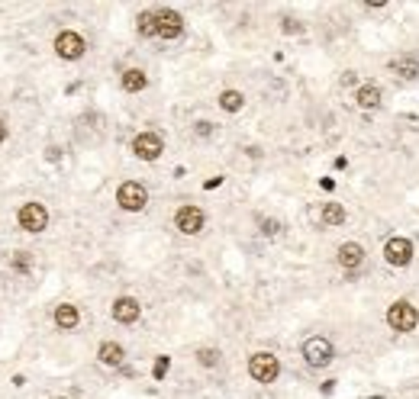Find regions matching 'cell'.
<instances>
[{
    "label": "cell",
    "mask_w": 419,
    "mask_h": 399,
    "mask_svg": "<svg viewBox=\"0 0 419 399\" xmlns=\"http://www.w3.org/2000/svg\"><path fill=\"white\" fill-rule=\"evenodd\" d=\"M332 341L323 335H313V338H306L304 341V361L310 364V367H326V364H332Z\"/></svg>",
    "instance_id": "cell-1"
},
{
    "label": "cell",
    "mask_w": 419,
    "mask_h": 399,
    "mask_svg": "<svg viewBox=\"0 0 419 399\" xmlns=\"http://www.w3.org/2000/svg\"><path fill=\"white\" fill-rule=\"evenodd\" d=\"M249 374L251 380H258V383H274L278 374H281V361L268 351H258V354H251L249 361Z\"/></svg>",
    "instance_id": "cell-2"
},
{
    "label": "cell",
    "mask_w": 419,
    "mask_h": 399,
    "mask_svg": "<svg viewBox=\"0 0 419 399\" xmlns=\"http://www.w3.org/2000/svg\"><path fill=\"white\" fill-rule=\"evenodd\" d=\"M387 326L394 332H413L419 326V313L416 306H409L407 300H397V303L387 309Z\"/></svg>",
    "instance_id": "cell-3"
},
{
    "label": "cell",
    "mask_w": 419,
    "mask_h": 399,
    "mask_svg": "<svg viewBox=\"0 0 419 399\" xmlns=\"http://www.w3.org/2000/svg\"><path fill=\"white\" fill-rule=\"evenodd\" d=\"M116 203L123 206V210L129 213H139V210H146V203H148V193L142 184H136V180H126V184H120V190H116Z\"/></svg>",
    "instance_id": "cell-4"
},
{
    "label": "cell",
    "mask_w": 419,
    "mask_h": 399,
    "mask_svg": "<svg viewBox=\"0 0 419 399\" xmlns=\"http://www.w3.org/2000/svg\"><path fill=\"white\" fill-rule=\"evenodd\" d=\"M84 49H87V45H84V39L78 32L65 29L55 36V52H58V58H65V62H78L84 55Z\"/></svg>",
    "instance_id": "cell-5"
},
{
    "label": "cell",
    "mask_w": 419,
    "mask_h": 399,
    "mask_svg": "<svg viewBox=\"0 0 419 399\" xmlns=\"http://www.w3.org/2000/svg\"><path fill=\"white\" fill-rule=\"evenodd\" d=\"M20 229L26 232H42L45 226H49V210L42 206V203H23L20 206Z\"/></svg>",
    "instance_id": "cell-6"
},
{
    "label": "cell",
    "mask_w": 419,
    "mask_h": 399,
    "mask_svg": "<svg viewBox=\"0 0 419 399\" xmlns=\"http://www.w3.org/2000/svg\"><path fill=\"white\" fill-rule=\"evenodd\" d=\"M384 258H387V264H394V267H407V264L413 261V242L403 239V235H394V239L384 245Z\"/></svg>",
    "instance_id": "cell-7"
},
{
    "label": "cell",
    "mask_w": 419,
    "mask_h": 399,
    "mask_svg": "<svg viewBox=\"0 0 419 399\" xmlns=\"http://www.w3.org/2000/svg\"><path fill=\"white\" fill-rule=\"evenodd\" d=\"M161 152H165V145H161V136H155V132H139L133 138V155L142 158V161H155Z\"/></svg>",
    "instance_id": "cell-8"
},
{
    "label": "cell",
    "mask_w": 419,
    "mask_h": 399,
    "mask_svg": "<svg viewBox=\"0 0 419 399\" xmlns=\"http://www.w3.org/2000/svg\"><path fill=\"white\" fill-rule=\"evenodd\" d=\"M155 26H158L161 39H178L181 32H184V20L174 10H155Z\"/></svg>",
    "instance_id": "cell-9"
},
{
    "label": "cell",
    "mask_w": 419,
    "mask_h": 399,
    "mask_svg": "<svg viewBox=\"0 0 419 399\" xmlns=\"http://www.w3.org/2000/svg\"><path fill=\"white\" fill-rule=\"evenodd\" d=\"M174 226H178L184 235H197L203 229V213L197 206H181L178 216H174Z\"/></svg>",
    "instance_id": "cell-10"
},
{
    "label": "cell",
    "mask_w": 419,
    "mask_h": 399,
    "mask_svg": "<svg viewBox=\"0 0 419 399\" xmlns=\"http://www.w3.org/2000/svg\"><path fill=\"white\" fill-rule=\"evenodd\" d=\"M139 313H142V306H139V300H133V296H120V300L113 303V319L116 322H123V326L136 322Z\"/></svg>",
    "instance_id": "cell-11"
},
{
    "label": "cell",
    "mask_w": 419,
    "mask_h": 399,
    "mask_svg": "<svg viewBox=\"0 0 419 399\" xmlns=\"http://www.w3.org/2000/svg\"><path fill=\"white\" fill-rule=\"evenodd\" d=\"M361 261H365V248H361L358 242H346L342 248H339V264H342L346 271H358Z\"/></svg>",
    "instance_id": "cell-12"
},
{
    "label": "cell",
    "mask_w": 419,
    "mask_h": 399,
    "mask_svg": "<svg viewBox=\"0 0 419 399\" xmlns=\"http://www.w3.org/2000/svg\"><path fill=\"white\" fill-rule=\"evenodd\" d=\"M78 322H81V315H78V306H71V303L55 306V326L62 328V332H71V328H78Z\"/></svg>",
    "instance_id": "cell-13"
},
{
    "label": "cell",
    "mask_w": 419,
    "mask_h": 399,
    "mask_svg": "<svg viewBox=\"0 0 419 399\" xmlns=\"http://www.w3.org/2000/svg\"><path fill=\"white\" fill-rule=\"evenodd\" d=\"M123 357H126L123 345H116V341H104V345H100V361H104L106 367H120Z\"/></svg>",
    "instance_id": "cell-14"
},
{
    "label": "cell",
    "mask_w": 419,
    "mask_h": 399,
    "mask_svg": "<svg viewBox=\"0 0 419 399\" xmlns=\"http://www.w3.org/2000/svg\"><path fill=\"white\" fill-rule=\"evenodd\" d=\"M390 68H394V74H400V77H407V81H413V77L419 74V62L413 58V55L394 58V62H390Z\"/></svg>",
    "instance_id": "cell-15"
},
{
    "label": "cell",
    "mask_w": 419,
    "mask_h": 399,
    "mask_svg": "<svg viewBox=\"0 0 419 399\" xmlns=\"http://www.w3.org/2000/svg\"><path fill=\"white\" fill-rule=\"evenodd\" d=\"M355 100L361 110H374V106L381 104V90H377V84H365V87H358Z\"/></svg>",
    "instance_id": "cell-16"
},
{
    "label": "cell",
    "mask_w": 419,
    "mask_h": 399,
    "mask_svg": "<svg viewBox=\"0 0 419 399\" xmlns=\"http://www.w3.org/2000/svg\"><path fill=\"white\" fill-rule=\"evenodd\" d=\"M148 84L146 71H139V68H129V71H123V90H129V94H139L142 87Z\"/></svg>",
    "instance_id": "cell-17"
},
{
    "label": "cell",
    "mask_w": 419,
    "mask_h": 399,
    "mask_svg": "<svg viewBox=\"0 0 419 399\" xmlns=\"http://www.w3.org/2000/svg\"><path fill=\"white\" fill-rule=\"evenodd\" d=\"M319 219H323V226H342V222H346V210H342L339 203H326L323 213H319Z\"/></svg>",
    "instance_id": "cell-18"
},
{
    "label": "cell",
    "mask_w": 419,
    "mask_h": 399,
    "mask_svg": "<svg viewBox=\"0 0 419 399\" xmlns=\"http://www.w3.org/2000/svg\"><path fill=\"white\" fill-rule=\"evenodd\" d=\"M242 104H245V97H242L239 90H223L220 94V106L226 110V113H239Z\"/></svg>",
    "instance_id": "cell-19"
},
{
    "label": "cell",
    "mask_w": 419,
    "mask_h": 399,
    "mask_svg": "<svg viewBox=\"0 0 419 399\" xmlns=\"http://www.w3.org/2000/svg\"><path fill=\"white\" fill-rule=\"evenodd\" d=\"M136 29H139V36H158V26H155V10L139 13Z\"/></svg>",
    "instance_id": "cell-20"
},
{
    "label": "cell",
    "mask_w": 419,
    "mask_h": 399,
    "mask_svg": "<svg viewBox=\"0 0 419 399\" xmlns=\"http://www.w3.org/2000/svg\"><path fill=\"white\" fill-rule=\"evenodd\" d=\"M197 361L203 364V367H216V364H220V351H213V348H200Z\"/></svg>",
    "instance_id": "cell-21"
},
{
    "label": "cell",
    "mask_w": 419,
    "mask_h": 399,
    "mask_svg": "<svg viewBox=\"0 0 419 399\" xmlns=\"http://www.w3.org/2000/svg\"><path fill=\"white\" fill-rule=\"evenodd\" d=\"M262 232H264V235H278V232H281V222H278V219H264L262 222Z\"/></svg>",
    "instance_id": "cell-22"
},
{
    "label": "cell",
    "mask_w": 419,
    "mask_h": 399,
    "mask_svg": "<svg viewBox=\"0 0 419 399\" xmlns=\"http://www.w3.org/2000/svg\"><path fill=\"white\" fill-rule=\"evenodd\" d=\"M13 267H16V271H26V267H30V254L20 252L16 258H13Z\"/></svg>",
    "instance_id": "cell-23"
},
{
    "label": "cell",
    "mask_w": 419,
    "mask_h": 399,
    "mask_svg": "<svg viewBox=\"0 0 419 399\" xmlns=\"http://www.w3.org/2000/svg\"><path fill=\"white\" fill-rule=\"evenodd\" d=\"M165 374H168V357H158V361H155V377L161 380Z\"/></svg>",
    "instance_id": "cell-24"
},
{
    "label": "cell",
    "mask_w": 419,
    "mask_h": 399,
    "mask_svg": "<svg viewBox=\"0 0 419 399\" xmlns=\"http://www.w3.org/2000/svg\"><path fill=\"white\" fill-rule=\"evenodd\" d=\"M213 129H210V123H197V136H210Z\"/></svg>",
    "instance_id": "cell-25"
},
{
    "label": "cell",
    "mask_w": 419,
    "mask_h": 399,
    "mask_svg": "<svg viewBox=\"0 0 419 399\" xmlns=\"http://www.w3.org/2000/svg\"><path fill=\"white\" fill-rule=\"evenodd\" d=\"M7 138V126H3V119H0V142Z\"/></svg>",
    "instance_id": "cell-26"
}]
</instances>
